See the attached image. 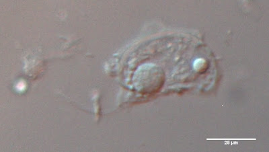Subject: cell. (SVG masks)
Masks as SVG:
<instances>
[{
    "label": "cell",
    "instance_id": "cell-1",
    "mask_svg": "<svg viewBox=\"0 0 269 152\" xmlns=\"http://www.w3.org/2000/svg\"><path fill=\"white\" fill-rule=\"evenodd\" d=\"M207 140H214V141L215 140H219V141H227V140L238 141V140H240V141H243V140H256V139H207Z\"/></svg>",
    "mask_w": 269,
    "mask_h": 152
}]
</instances>
